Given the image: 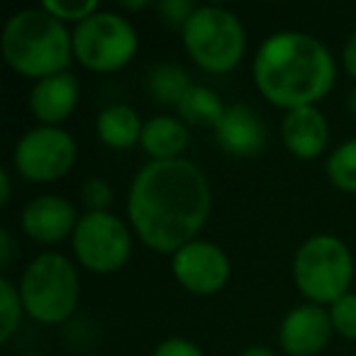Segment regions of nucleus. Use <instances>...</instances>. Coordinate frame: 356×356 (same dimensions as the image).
<instances>
[{
	"label": "nucleus",
	"mask_w": 356,
	"mask_h": 356,
	"mask_svg": "<svg viewBox=\"0 0 356 356\" xmlns=\"http://www.w3.org/2000/svg\"><path fill=\"white\" fill-rule=\"evenodd\" d=\"M188 139L191 134L181 120L156 115L144 122L139 144L149 156H154V161H171V159H181V154L188 149Z\"/></svg>",
	"instance_id": "obj_16"
},
{
	"label": "nucleus",
	"mask_w": 356,
	"mask_h": 356,
	"mask_svg": "<svg viewBox=\"0 0 356 356\" xmlns=\"http://www.w3.org/2000/svg\"><path fill=\"white\" fill-rule=\"evenodd\" d=\"M173 276L186 291L195 296H213L227 283L229 259L218 244L193 239L173 254Z\"/></svg>",
	"instance_id": "obj_10"
},
{
	"label": "nucleus",
	"mask_w": 356,
	"mask_h": 356,
	"mask_svg": "<svg viewBox=\"0 0 356 356\" xmlns=\"http://www.w3.org/2000/svg\"><path fill=\"white\" fill-rule=\"evenodd\" d=\"M332 327L344 339H356V293H346L330 310Z\"/></svg>",
	"instance_id": "obj_23"
},
{
	"label": "nucleus",
	"mask_w": 356,
	"mask_h": 356,
	"mask_svg": "<svg viewBox=\"0 0 356 356\" xmlns=\"http://www.w3.org/2000/svg\"><path fill=\"white\" fill-rule=\"evenodd\" d=\"M349 113H351V115H354V118H356V88H354V90H351V93H349Z\"/></svg>",
	"instance_id": "obj_31"
},
{
	"label": "nucleus",
	"mask_w": 356,
	"mask_h": 356,
	"mask_svg": "<svg viewBox=\"0 0 356 356\" xmlns=\"http://www.w3.org/2000/svg\"><path fill=\"white\" fill-rule=\"evenodd\" d=\"M71 239L79 261L95 273L118 271L132 254V234L113 213H86Z\"/></svg>",
	"instance_id": "obj_8"
},
{
	"label": "nucleus",
	"mask_w": 356,
	"mask_h": 356,
	"mask_svg": "<svg viewBox=\"0 0 356 356\" xmlns=\"http://www.w3.org/2000/svg\"><path fill=\"white\" fill-rule=\"evenodd\" d=\"M79 215L71 200L61 195H40L30 200L22 213V229L30 234L35 242L42 244H56L71 234L74 237Z\"/></svg>",
	"instance_id": "obj_12"
},
{
	"label": "nucleus",
	"mask_w": 356,
	"mask_h": 356,
	"mask_svg": "<svg viewBox=\"0 0 356 356\" xmlns=\"http://www.w3.org/2000/svg\"><path fill=\"white\" fill-rule=\"evenodd\" d=\"M293 276L307 300L315 305L322 302L334 305L349 293L354 278V259L341 239L332 234H315L298 249Z\"/></svg>",
	"instance_id": "obj_5"
},
{
	"label": "nucleus",
	"mask_w": 356,
	"mask_h": 356,
	"mask_svg": "<svg viewBox=\"0 0 356 356\" xmlns=\"http://www.w3.org/2000/svg\"><path fill=\"white\" fill-rule=\"evenodd\" d=\"M281 134H283V142H286L288 152H291L293 156L302 159V161L320 156L327 149V142H330L327 120L315 105L288 110V115L283 118Z\"/></svg>",
	"instance_id": "obj_15"
},
{
	"label": "nucleus",
	"mask_w": 356,
	"mask_h": 356,
	"mask_svg": "<svg viewBox=\"0 0 356 356\" xmlns=\"http://www.w3.org/2000/svg\"><path fill=\"white\" fill-rule=\"evenodd\" d=\"M213 193L205 173L188 159L149 161L134 176L127 215L147 247L176 254L208 222Z\"/></svg>",
	"instance_id": "obj_1"
},
{
	"label": "nucleus",
	"mask_w": 356,
	"mask_h": 356,
	"mask_svg": "<svg viewBox=\"0 0 356 356\" xmlns=\"http://www.w3.org/2000/svg\"><path fill=\"white\" fill-rule=\"evenodd\" d=\"M178 115L188 124H198V127H218L222 120L227 105H222L220 95L208 86H193L186 93V98L178 103Z\"/></svg>",
	"instance_id": "obj_18"
},
{
	"label": "nucleus",
	"mask_w": 356,
	"mask_h": 356,
	"mask_svg": "<svg viewBox=\"0 0 356 356\" xmlns=\"http://www.w3.org/2000/svg\"><path fill=\"white\" fill-rule=\"evenodd\" d=\"M81 195H83V203L88 208V213H108L110 203H113V188L105 178H88L81 188Z\"/></svg>",
	"instance_id": "obj_24"
},
{
	"label": "nucleus",
	"mask_w": 356,
	"mask_h": 356,
	"mask_svg": "<svg viewBox=\"0 0 356 356\" xmlns=\"http://www.w3.org/2000/svg\"><path fill=\"white\" fill-rule=\"evenodd\" d=\"M10 257H13L10 232H8V229H0V264H3V266H8V264H10Z\"/></svg>",
	"instance_id": "obj_28"
},
{
	"label": "nucleus",
	"mask_w": 356,
	"mask_h": 356,
	"mask_svg": "<svg viewBox=\"0 0 356 356\" xmlns=\"http://www.w3.org/2000/svg\"><path fill=\"white\" fill-rule=\"evenodd\" d=\"M22 298L20 291H15L8 278L0 281V339L8 341L13 334H15L17 325H20L22 317Z\"/></svg>",
	"instance_id": "obj_21"
},
{
	"label": "nucleus",
	"mask_w": 356,
	"mask_h": 356,
	"mask_svg": "<svg viewBox=\"0 0 356 356\" xmlns=\"http://www.w3.org/2000/svg\"><path fill=\"white\" fill-rule=\"evenodd\" d=\"M332 317L325 307L307 302L298 305L281 322V346L291 356H315L330 344Z\"/></svg>",
	"instance_id": "obj_11"
},
{
	"label": "nucleus",
	"mask_w": 356,
	"mask_h": 356,
	"mask_svg": "<svg viewBox=\"0 0 356 356\" xmlns=\"http://www.w3.org/2000/svg\"><path fill=\"white\" fill-rule=\"evenodd\" d=\"M154 356H203L198 344L188 339H181V337H173V339H163L161 344L154 349Z\"/></svg>",
	"instance_id": "obj_26"
},
{
	"label": "nucleus",
	"mask_w": 356,
	"mask_h": 356,
	"mask_svg": "<svg viewBox=\"0 0 356 356\" xmlns=\"http://www.w3.org/2000/svg\"><path fill=\"white\" fill-rule=\"evenodd\" d=\"M13 161L27 181L49 184L71 171L76 161V142L66 129L42 124L22 134L15 144Z\"/></svg>",
	"instance_id": "obj_9"
},
{
	"label": "nucleus",
	"mask_w": 356,
	"mask_h": 356,
	"mask_svg": "<svg viewBox=\"0 0 356 356\" xmlns=\"http://www.w3.org/2000/svg\"><path fill=\"white\" fill-rule=\"evenodd\" d=\"M25 356H40V354H25Z\"/></svg>",
	"instance_id": "obj_33"
},
{
	"label": "nucleus",
	"mask_w": 356,
	"mask_h": 356,
	"mask_svg": "<svg viewBox=\"0 0 356 356\" xmlns=\"http://www.w3.org/2000/svg\"><path fill=\"white\" fill-rule=\"evenodd\" d=\"M184 44L200 69L210 74H227L242 61L247 35L234 13L203 6L195 8L184 25Z\"/></svg>",
	"instance_id": "obj_6"
},
{
	"label": "nucleus",
	"mask_w": 356,
	"mask_h": 356,
	"mask_svg": "<svg viewBox=\"0 0 356 356\" xmlns=\"http://www.w3.org/2000/svg\"><path fill=\"white\" fill-rule=\"evenodd\" d=\"M42 8L49 15H54L56 20H74L76 25L98 13V3L95 0H47V3H42Z\"/></svg>",
	"instance_id": "obj_22"
},
{
	"label": "nucleus",
	"mask_w": 356,
	"mask_h": 356,
	"mask_svg": "<svg viewBox=\"0 0 356 356\" xmlns=\"http://www.w3.org/2000/svg\"><path fill=\"white\" fill-rule=\"evenodd\" d=\"M193 88L188 71L184 66L171 64V61H161V64L149 69V90L159 103L176 105L186 98V93Z\"/></svg>",
	"instance_id": "obj_19"
},
{
	"label": "nucleus",
	"mask_w": 356,
	"mask_h": 356,
	"mask_svg": "<svg viewBox=\"0 0 356 356\" xmlns=\"http://www.w3.org/2000/svg\"><path fill=\"white\" fill-rule=\"evenodd\" d=\"M10 200V176L8 171H0V205H8Z\"/></svg>",
	"instance_id": "obj_29"
},
{
	"label": "nucleus",
	"mask_w": 356,
	"mask_h": 356,
	"mask_svg": "<svg viewBox=\"0 0 356 356\" xmlns=\"http://www.w3.org/2000/svg\"><path fill=\"white\" fill-rule=\"evenodd\" d=\"M79 79L69 71L40 79L30 90V110L42 124L59 127L79 105Z\"/></svg>",
	"instance_id": "obj_14"
},
{
	"label": "nucleus",
	"mask_w": 356,
	"mask_h": 356,
	"mask_svg": "<svg viewBox=\"0 0 356 356\" xmlns=\"http://www.w3.org/2000/svg\"><path fill=\"white\" fill-rule=\"evenodd\" d=\"M74 56L90 71H118L137 54V32L132 22L118 13H95L79 22L71 35Z\"/></svg>",
	"instance_id": "obj_7"
},
{
	"label": "nucleus",
	"mask_w": 356,
	"mask_h": 356,
	"mask_svg": "<svg viewBox=\"0 0 356 356\" xmlns=\"http://www.w3.org/2000/svg\"><path fill=\"white\" fill-rule=\"evenodd\" d=\"M341 59H344V69L351 74V79H356V32L349 37V42H346Z\"/></svg>",
	"instance_id": "obj_27"
},
{
	"label": "nucleus",
	"mask_w": 356,
	"mask_h": 356,
	"mask_svg": "<svg viewBox=\"0 0 356 356\" xmlns=\"http://www.w3.org/2000/svg\"><path fill=\"white\" fill-rule=\"evenodd\" d=\"M142 120L137 110L124 103L108 105L98 115V137L113 149H129L142 139Z\"/></svg>",
	"instance_id": "obj_17"
},
{
	"label": "nucleus",
	"mask_w": 356,
	"mask_h": 356,
	"mask_svg": "<svg viewBox=\"0 0 356 356\" xmlns=\"http://www.w3.org/2000/svg\"><path fill=\"white\" fill-rule=\"evenodd\" d=\"M327 176L337 188L356 193V139H349L327 159Z\"/></svg>",
	"instance_id": "obj_20"
},
{
	"label": "nucleus",
	"mask_w": 356,
	"mask_h": 356,
	"mask_svg": "<svg viewBox=\"0 0 356 356\" xmlns=\"http://www.w3.org/2000/svg\"><path fill=\"white\" fill-rule=\"evenodd\" d=\"M215 137L227 154L249 159L261 154V149L266 147V124L254 108L244 103H234L225 110L222 120L215 127Z\"/></svg>",
	"instance_id": "obj_13"
},
{
	"label": "nucleus",
	"mask_w": 356,
	"mask_h": 356,
	"mask_svg": "<svg viewBox=\"0 0 356 356\" xmlns=\"http://www.w3.org/2000/svg\"><path fill=\"white\" fill-rule=\"evenodd\" d=\"M337 66L330 49L305 32H276L254 56V81L268 103L296 110L322 100L332 90Z\"/></svg>",
	"instance_id": "obj_2"
},
{
	"label": "nucleus",
	"mask_w": 356,
	"mask_h": 356,
	"mask_svg": "<svg viewBox=\"0 0 356 356\" xmlns=\"http://www.w3.org/2000/svg\"><path fill=\"white\" fill-rule=\"evenodd\" d=\"M0 47L13 71L37 81L66 71L74 56V42L64 22L44 8L15 13L3 27Z\"/></svg>",
	"instance_id": "obj_3"
},
{
	"label": "nucleus",
	"mask_w": 356,
	"mask_h": 356,
	"mask_svg": "<svg viewBox=\"0 0 356 356\" xmlns=\"http://www.w3.org/2000/svg\"><path fill=\"white\" fill-rule=\"evenodd\" d=\"M79 273L61 254H40L32 259L20 281L22 307L44 325H59L74 315L79 305Z\"/></svg>",
	"instance_id": "obj_4"
},
{
	"label": "nucleus",
	"mask_w": 356,
	"mask_h": 356,
	"mask_svg": "<svg viewBox=\"0 0 356 356\" xmlns=\"http://www.w3.org/2000/svg\"><path fill=\"white\" fill-rule=\"evenodd\" d=\"M156 8L168 25L181 27V30H184V25L188 22V17L195 13V6L188 3V0H163V3H159Z\"/></svg>",
	"instance_id": "obj_25"
},
{
	"label": "nucleus",
	"mask_w": 356,
	"mask_h": 356,
	"mask_svg": "<svg viewBox=\"0 0 356 356\" xmlns=\"http://www.w3.org/2000/svg\"><path fill=\"white\" fill-rule=\"evenodd\" d=\"M242 356H276V354L271 349H266V346H249Z\"/></svg>",
	"instance_id": "obj_30"
},
{
	"label": "nucleus",
	"mask_w": 356,
	"mask_h": 356,
	"mask_svg": "<svg viewBox=\"0 0 356 356\" xmlns=\"http://www.w3.org/2000/svg\"><path fill=\"white\" fill-rule=\"evenodd\" d=\"M144 6H147V3H124V8H132V10L134 8H144Z\"/></svg>",
	"instance_id": "obj_32"
}]
</instances>
